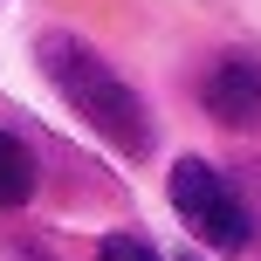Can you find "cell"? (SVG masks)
Instances as JSON below:
<instances>
[{"mask_svg": "<svg viewBox=\"0 0 261 261\" xmlns=\"http://www.w3.org/2000/svg\"><path fill=\"white\" fill-rule=\"evenodd\" d=\"M41 69H48V83L62 90V103L76 110L96 138H110L124 158L151 151V110H144V96L130 90L96 48H83V41H69V35H48L41 41Z\"/></svg>", "mask_w": 261, "mask_h": 261, "instance_id": "6da1fadb", "label": "cell"}, {"mask_svg": "<svg viewBox=\"0 0 261 261\" xmlns=\"http://www.w3.org/2000/svg\"><path fill=\"white\" fill-rule=\"evenodd\" d=\"M96 261H158V254H151V248H144V241H138V234H110V241H103V248H96Z\"/></svg>", "mask_w": 261, "mask_h": 261, "instance_id": "5b68a950", "label": "cell"}, {"mask_svg": "<svg viewBox=\"0 0 261 261\" xmlns=\"http://www.w3.org/2000/svg\"><path fill=\"white\" fill-rule=\"evenodd\" d=\"M172 213L186 220V234L213 254H241L254 241V220L241 206V193L206 165V158H179L172 165Z\"/></svg>", "mask_w": 261, "mask_h": 261, "instance_id": "7a4b0ae2", "label": "cell"}, {"mask_svg": "<svg viewBox=\"0 0 261 261\" xmlns=\"http://www.w3.org/2000/svg\"><path fill=\"white\" fill-rule=\"evenodd\" d=\"M199 96H206V110L227 130H254L261 124V48H227L220 62L206 69Z\"/></svg>", "mask_w": 261, "mask_h": 261, "instance_id": "3957f363", "label": "cell"}, {"mask_svg": "<svg viewBox=\"0 0 261 261\" xmlns=\"http://www.w3.org/2000/svg\"><path fill=\"white\" fill-rule=\"evenodd\" d=\"M28 193H35V158L14 130H0V206H28Z\"/></svg>", "mask_w": 261, "mask_h": 261, "instance_id": "277c9868", "label": "cell"}]
</instances>
